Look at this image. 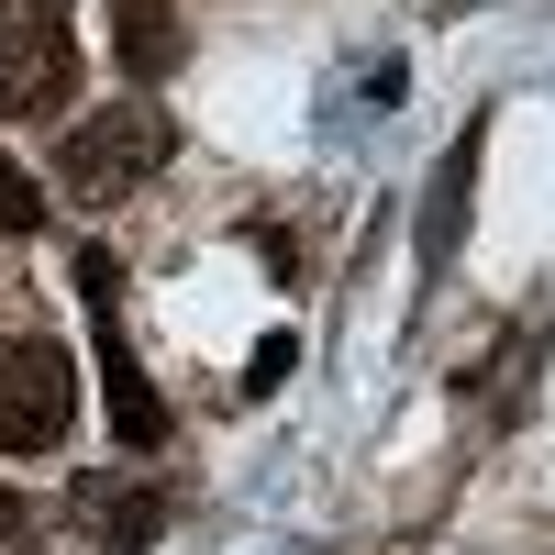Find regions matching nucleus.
<instances>
[{
  "mask_svg": "<svg viewBox=\"0 0 555 555\" xmlns=\"http://www.w3.org/2000/svg\"><path fill=\"white\" fill-rule=\"evenodd\" d=\"M167 156H178V122H167L156 101H112V112H78V122L56 133V190H67L78 211H112V201L145 190Z\"/></svg>",
  "mask_w": 555,
  "mask_h": 555,
  "instance_id": "f257e3e1",
  "label": "nucleus"
},
{
  "mask_svg": "<svg viewBox=\"0 0 555 555\" xmlns=\"http://www.w3.org/2000/svg\"><path fill=\"white\" fill-rule=\"evenodd\" d=\"M78 423V366L56 334H0V455H44Z\"/></svg>",
  "mask_w": 555,
  "mask_h": 555,
  "instance_id": "f03ea898",
  "label": "nucleus"
},
{
  "mask_svg": "<svg viewBox=\"0 0 555 555\" xmlns=\"http://www.w3.org/2000/svg\"><path fill=\"white\" fill-rule=\"evenodd\" d=\"M78 101V44L44 0H0V112L34 122V112H67Z\"/></svg>",
  "mask_w": 555,
  "mask_h": 555,
  "instance_id": "7ed1b4c3",
  "label": "nucleus"
},
{
  "mask_svg": "<svg viewBox=\"0 0 555 555\" xmlns=\"http://www.w3.org/2000/svg\"><path fill=\"white\" fill-rule=\"evenodd\" d=\"M112 56H122V78H178L190 67V23H178V0H112Z\"/></svg>",
  "mask_w": 555,
  "mask_h": 555,
  "instance_id": "20e7f679",
  "label": "nucleus"
},
{
  "mask_svg": "<svg viewBox=\"0 0 555 555\" xmlns=\"http://www.w3.org/2000/svg\"><path fill=\"white\" fill-rule=\"evenodd\" d=\"M101 389H112V434H122L133 455H156V444H167V400H156L145 366H133V345H122L112 311H101Z\"/></svg>",
  "mask_w": 555,
  "mask_h": 555,
  "instance_id": "39448f33",
  "label": "nucleus"
},
{
  "mask_svg": "<svg viewBox=\"0 0 555 555\" xmlns=\"http://www.w3.org/2000/svg\"><path fill=\"white\" fill-rule=\"evenodd\" d=\"M78 522L101 533L112 555H145L167 533V489H133V478H78Z\"/></svg>",
  "mask_w": 555,
  "mask_h": 555,
  "instance_id": "423d86ee",
  "label": "nucleus"
},
{
  "mask_svg": "<svg viewBox=\"0 0 555 555\" xmlns=\"http://www.w3.org/2000/svg\"><path fill=\"white\" fill-rule=\"evenodd\" d=\"M467 178H478V133H467V145H444V167H434V201H423V278L455 267V234H467Z\"/></svg>",
  "mask_w": 555,
  "mask_h": 555,
  "instance_id": "0eeeda50",
  "label": "nucleus"
},
{
  "mask_svg": "<svg viewBox=\"0 0 555 555\" xmlns=\"http://www.w3.org/2000/svg\"><path fill=\"white\" fill-rule=\"evenodd\" d=\"M34 222H44V190H34L12 156H0V234H34Z\"/></svg>",
  "mask_w": 555,
  "mask_h": 555,
  "instance_id": "6e6552de",
  "label": "nucleus"
},
{
  "mask_svg": "<svg viewBox=\"0 0 555 555\" xmlns=\"http://www.w3.org/2000/svg\"><path fill=\"white\" fill-rule=\"evenodd\" d=\"M23 533V489H0V544H12Z\"/></svg>",
  "mask_w": 555,
  "mask_h": 555,
  "instance_id": "1a4fd4ad",
  "label": "nucleus"
}]
</instances>
